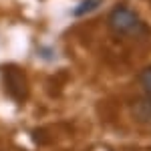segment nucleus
Wrapping results in <instances>:
<instances>
[{"label": "nucleus", "mask_w": 151, "mask_h": 151, "mask_svg": "<svg viewBox=\"0 0 151 151\" xmlns=\"http://www.w3.org/2000/svg\"><path fill=\"white\" fill-rule=\"evenodd\" d=\"M109 26L111 30L121 36H141L145 32V24L141 22L137 12L129 8L127 4H117L111 16H109Z\"/></svg>", "instance_id": "1"}, {"label": "nucleus", "mask_w": 151, "mask_h": 151, "mask_svg": "<svg viewBox=\"0 0 151 151\" xmlns=\"http://www.w3.org/2000/svg\"><path fill=\"white\" fill-rule=\"evenodd\" d=\"M101 4H103V0H81V2L73 8V16H75V18L87 16V14L95 12L97 8H101Z\"/></svg>", "instance_id": "2"}, {"label": "nucleus", "mask_w": 151, "mask_h": 151, "mask_svg": "<svg viewBox=\"0 0 151 151\" xmlns=\"http://www.w3.org/2000/svg\"><path fill=\"white\" fill-rule=\"evenodd\" d=\"M139 83H141V87L145 89V93L151 97V67L143 69V73L139 75Z\"/></svg>", "instance_id": "3"}]
</instances>
